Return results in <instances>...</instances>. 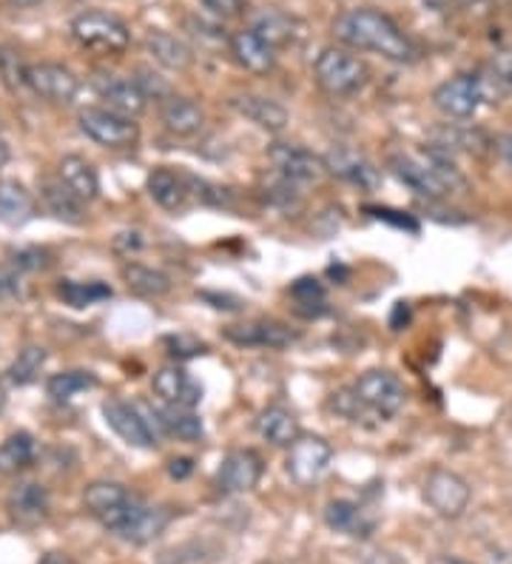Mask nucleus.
I'll return each instance as SVG.
<instances>
[{
    "mask_svg": "<svg viewBox=\"0 0 512 564\" xmlns=\"http://www.w3.org/2000/svg\"><path fill=\"white\" fill-rule=\"evenodd\" d=\"M334 37L353 52H373L393 63H413L418 57L416 43L404 35L399 23L379 9L359 7L341 12L334 21Z\"/></svg>",
    "mask_w": 512,
    "mask_h": 564,
    "instance_id": "f257e3e1",
    "label": "nucleus"
},
{
    "mask_svg": "<svg viewBox=\"0 0 512 564\" xmlns=\"http://www.w3.org/2000/svg\"><path fill=\"white\" fill-rule=\"evenodd\" d=\"M388 165L410 192L427 200H444L450 194L467 192V177L453 165L450 154L438 152L433 145H427L424 154H393Z\"/></svg>",
    "mask_w": 512,
    "mask_h": 564,
    "instance_id": "f03ea898",
    "label": "nucleus"
},
{
    "mask_svg": "<svg viewBox=\"0 0 512 564\" xmlns=\"http://www.w3.org/2000/svg\"><path fill=\"white\" fill-rule=\"evenodd\" d=\"M314 80L325 95L350 97L368 86L370 69L362 57H356L348 48L330 46L316 57Z\"/></svg>",
    "mask_w": 512,
    "mask_h": 564,
    "instance_id": "7ed1b4c3",
    "label": "nucleus"
},
{
    "mask_svg": "<svg viewBox=\"0 0 512 564\" xmlns=\"http://www.w3.org/2000/svg\"><path fill=\"white\" fill-rule=\"evenodd\" d=\"M72 35L97 55H120L131 43V32L120 18L106 12H83L72 21Z\"/></svg>",
    "mask_w": 512,
    "mask_h": 564,
    "instance_id": "20e7f679",
    "label": "nucleus"
},
{
    "mask_svg": "<svg viewBox=\"0 0 512 564\" xmlns=\"http://www.w3.org/2000/svg\"><path fill=\"white\" fill-rule=\"evenodd\" d=\"M83 505H86V510H89L102 528H109L117 533V530L129 522V517L134 513L140 499L126 485L100 479V482H91L89 488L83 490Z\"/></svg>",
    "mask_w": 512,
    "mask_h": 564,
    "instance_id": "39448f33",
    "label": "nucleus"
},
{
    "mask_svg": "<svg viewBox=\"0 0 512 564\" xmlns=\"http://www.w3.org/2000/svg\"><path fill=\"white\" fill-rule=\"evenodd\" d=\"M330 462H334V447L328 440L316 434H302L294 445L287 447L285 470L299 488H311L328 474Z\"/></svg>",
    "mask_w": 512,
    "mask_h": 564,
    "instance_id": "423d86ee",
    "label": "nucleus"
},
{
    "mask_svg": "<svg viewBox=\"0 0 512 564\" xmlns=\"http://www.w3.org/2000/svg\"><path fill=\"white\" fill-rule=\"evenodd\" d=\"M424 502L431 505L442 519H458L465 517L467 505L472 499L470 482L456 470L436 468L424 479Z\"/></svg>",
    "mask_w": 512,
    "mask_h": 564,
    "instance_id": "0eeeda50",
    "label": "nucleus"
},
{
    "mask_svg": "<svg viewBox=\"0 0 512 564\" xmlns=\"http://www.w3.org/2000/svg\"><path fill=\"white\" fill-rule=\"evenodd\" d=\"M353 391L359 393V400H362L379 420L396 416L404 408V400H407V391H404L402 379H399L396 373L382 371V368L364 371L362 377L353 382Z\"/></svg>",
    "mask_w": 512,
    "mask_h": 564,
    "instance_id": "6e6552de",
    "label": "nucleus"
},
{
    "mask_svg": "<svg viewBox=\"0 0 512 564\" xmlns=\"http://www.w3.org/2000/svg\"><path fill=\"white\" fill-rule=\"evenodd\" d=\"M433 106L447 120H470L484 106L481 75H456L433 91Z\"/></svg>",
    "mask_w": 512,
    "mask_h": 564,
    "instance_id": "1a4fd4ad",
    "label": "nucleus"
},
{
    "mask_svg": "<svg viewBox=\"0 0 512 564\" xmlns=\"http://www.w3.org/2000/svg\"><path fill=\"white\" fill-rule=\"evenodd\" d=\"M77 123L86 138L109 149H129L140 140V126L111 109H83Z\"/></svg>",
    "mask_w": 512,
    "mask_h": 564,
    "instance_id": "9d476101",
    "label": "nucleus"
},
{
    "mask_svg": "<svg viewBox=\"0 0 512 564\" xmlns=\"http://www.w3.org/2000/svg\"><path fill=\"white\" fill-rule=\"evenodd\" d=\"M262 470H265V462H262V456L257 451H251V447H237V451L226 454V459L219 462L217 485L222 494H251L260 485Z\"/></svg>",
    "mask_w": 512,
    "mask_h": 564,
    "instance_id": "9b49d317",
    "label": "nucleus"
},
{
    "mask_svg": "<svg viewBox=\"0 0 512 564\" xmlns=\"http://www.w3.org/2000/svg\"><path fill=\"white\" fill-rule=\"evenodd\" d=\"M268 160L276 169V174L294 180V183H316V180L328 174L325 158H319L311 149L296 143H273L271 152H268Z\"/></svg>",
    "mask_w": 512,
    "mask_h": 564,
    "instance_id": "f8f14e48",
    "label": "nucleus"
},
{
    "mask_svg": "<svg viewBox=\"0 0 512 564\" xmlns=\"http://www.w3.org/2000/svg\"><path fill=\"white\" fill-rule=\"evenodd\" d=\"M26 86L48 104H72L80 89V80L61 63H32L26 66Z\"/></svg>",
    "mask_w": 512,
    "mask_h": 564,
    "instance_id": "ddd939ff",
    "label": "nucleus"
},
{
    "mask_svg": "<svg viewBox=\"0 0 512 564\" xmlns=\"http://www.w3.org/2000/svg\"><path fill=\"white\" fill-rule=\"evenodd\" d=\"M7 510L12 524H18L21 530H34L41 528L48 519V490L37 482H21L14 485L12 494L7 496Z\"/></svg>",
    "mask_w": 512,
    "mask_h": 564,
    "instance_id": "4468645a",
    "label": "nucleus"
},
{
    "mask_svg": "<svg viewBox=\"0 0 512 564\" xmlns=\"http://www.w3.org/2000/svg\"><path fill=\"white\" fill-rule=\"evenodd\" d=\"M228 48H231V57L237 61L239 69L251 72V75H271L273 66H276V48L265 37L257 35L251 26L233 32Z\"/></svg>",
    "mask_w": 512,
    "mask_h": 564,
    "instance_id": "2eb2a0df",
    "label": "nucleus"
},
{
    "mask_svg": "<svg viewBox=\"0 0 512 564\" xmlns=\"http://www.w3.org/2000/svg\"><path fill=\"white\" fill-rule=\"evenodd\" d=\"M102 416H106L111 431H115L123 442H129L131 447H143V451L157 447V440L151 436L149 425L143 422L137 405H129V402H120V400H109V402H102Z\"/></svg>",
    "mask_w": 512,
    "mask_h": 564,
    "instance_id": "dca6fc26",
    "label": "nucleus"
},
{
    "mask_svg": "<svg viewBox=\"0 0 512 564\" xmlns=\"http://www.w3.org/2000/svg\"><path fill=\"white\" fill-rule=\"evenodd\" d=\"M226 339L246 345V348H287L291 343H296V330L276 319H257V323L226 328Z\"/></svg>",
    "mask_w": 512,
    "mask_h": 564,
    "instance_id": "f3484780",
    "label": "nucleus"
},
{
    "mask_svg": "<svg viewBox=\"0 0 512 564\" xmlns=\"http://www.w3.org/2000/svg\"><path fill=\"white\" fill-rule=\"evenodd\" d=\"M325 165H328V174H336V177L348 180L359 188H375L382 183V174L370 163L364 154L353 152V149H330L325 154Z\"/></svg>",
    "mask_w": 512,
    "mask_h": 564,
    "instance_id": "a211bd4d",
    "label": "nucleus"
},
{
    "mask_svg": "<svg viewBox=\"0 0 512 564\" xmlns=\"http://www.w3.org/2000/svg\"><path fill=\"white\" fill-rule=\"evenodd\" d=\"M154 393L165 405H177V408H197L203 402V388L194 382L183 368L177 365H168L163 371L154 373Z\"/></svg>",
    "mask_w": 512,
    "mask_h": 564,
    "instance_id": "6ab92c4d",
    "label": "nucleus"
},
{
    "mask_svg": "<svg viewBox=\"0 0 512 564\" xmlns=\"http://www.w3.org/2000/svg\"><path fill=\"white\" fill-rule=\"evenodd\" d=\"M325 524L334 533L350 539H368L375 530V519L362 505L350 502V499H334V502L325 505Z\"/></svg>",
    "mask_w": 512,
    "mask_h": 564,
    "instance_id": "aec40b11",
    "label": "nucleus"
},
{
    "mask_svg": "<svg viewBox=\"0 0 512 564\" xmlns=\"http://www.w3.org/2000/svg\"><path fill=\"white\" fill-rule=\"evenodd\" d=\"M168 524H171L168 508H154V505H145L143 499H140V505L134 508L129 522L117 530V536L126 539V542L131 544H149L154 542V539L163 536Z\"/></svg>",
    "mask_w": 512,
    "mask_h": 564,
    "instance_id": "412c9836",
    "label": "nucleus"
},
{
    "mask_svg": "<svg viewBox=\"0 0 512 564\" xmlns=\"http://www.w3.org/2000/svg\"><path fill=\"white\" fill-rule=\"evenodd\" d=\"M433 149L444 154H484L490 149V138H487L484 131L476 129V126H465V123H444L438 129L431 131Z\"/></svg>",
    "mask_w": 512,
    "mask_h": 564,
    "instance_id": "4be33fe9",
    "label": "nucleus"
},
{
    "mask_svg": "<svg viewBox=\"0 0 512 564\" xmlns=\"http://www.w3.org/2000/svg\"><path fill=\"white\" fill-rule=\"evenodd\" d=\"M160 120H163L165 129L177 138H192V134H199L205 126V111L203 106L194 104L192 97H179L171 95L168 100L160 104Z\"/></svg>",
    "mask_w": 512,
    "mask_h": 564,
    "instance_id": "5701e85b",
    "label": "nucleus"
},
{
    "mask_svg": "<svg viewBox=\"0 0 512 564\" xmlns=\"http://www.w3.org/2000/svg\"><path fill=\"white\" fill-rule=\"evenodd\" d=\"M233 109L242 115L246 120H251L253 126H260L262 131H271V134H280L287 126V109L271 97L262 95H237L231 100Z\"/></svg>",
    "mask_w": 512,
    "mask_h": 564,
    "instance_id": "b1692460",
    "label": "nucleus"
},
{
    "mask_svg": "<svg viewBox=\"0 0 512 564\" xmlns=\"http://www.w3.org/2000/svg\"><path fill=\"white\" fill-rule=\"evenodd\" d=\"M257 434L273 447H291L302 436L299 416L285 405H268L257 416Z\"/></svg>",
    "mask_w": 512,
    "mask_h": 564,
    "instance_id": "393cba45",
    "label": "nucleus"
},
{
    "mask_svg": "<svg viewBox=\"0 0 512 564\" xmlns=\"http://www.w3.org/2000/svg\"><path fill=\"white\" fill-rule=\"evenodd\" d=\"M145 188H149L151 200L157 206L168 208V212H177L188 203V194H192V183H188V174H179L174 169H154L145 180Z\"/></svg>",
    "mask_w": 512,
    "mask_h": 564,
    "instance_id": "a878e982",
    "label": "nucleus"
},
{
    "mask_svg": "<svg viewBox=\"0 0 512 564\" xmlns=\"http://www.w3.org/2000/svg\"><path fill=\"white\" fill-rule=\"evenodd\" d=\"M41 197L43 203H46L48 212L55 214L61 223H66V226H83V220H86L83 200L63 183V180H43Z\"/></svg>",
    "mask_w": 512,
    "mask_h": 564,
    "instance_id": "bb28decb",
    "label": "nucleus"
},
{
    "mask_svg": "<svg viewBox=\"0 0 512 564\" xmlns=\"http://www.w3.org/2000/svg\"><path fill=\"white\" fill-rule=\"evenodd\" d=\"M57 174L83 203H91L100 194V177H97L95 165L80 154H66L57 165Z\"/></svg>",
    "mask_w": 512,
    "mask_h": 564,
    "instance_id": "cd10ccee",
    "label": "nucleus"
},
{
    "mask_svg": "<svg viewBox=\"0 0 512 564\" xmlns=\"http://www.w3.org/2000/svg\"><path fill=\"white\" fill-rule=\"evenodd\" d=\"M145 48H149V55L154 57V61L163 63L165 69H192L194 48L185 41H179L177 35H168V32H149V35H145Z\"/></svg>",
    "mask_w": 512,
    "mask_h": 564,
    "instance_id": "c85d7f7f",
    "label": "nucleus"
},
{
    "mask_svg": "<svg viewBox=\"0 0 512 564\" xmlns=\"http://www.w3.org/2000/svg\"><path fill=\"white\" fill-rule=\"evenodd\" d=\"M100 97L106 100V109L123 115V118H140L145 111L149 97L140 91L134 80H106L100 86Z\"/></svg>",
    "mask_w": 512,
    "mask_h": 564,
    "instance_id": "c756f323",
    "label": "nucleus"
},
{
    "mask_svg": "<svg viewBox=\"0 0 512 564\" xmlns=\"http://www.w3.org/2000/svg\"><path fill=\"white\" fill-rule=\"evenodd\" d=\"M251 29L280 52V48L291 46V43L296 41V35H299V32H296V29H299V21L291 18V14L280 12V9H265V12H260L253 18Z\"/></svg>",
    "mask_w": 512,
    "mask_h": 564,
    "instance_id": "7c9ffc66",
    "label": "nucleus"
},
{
    "mask_svg": "<svg viewBox=\"0 0 512 564\" xmlns=\"http://www.w3.org/2000/svg\"><path fill=\"white\" fill-rule=\"evenodd\" d=\"M34 217V197L18 180H0V223L23 226Z\"/></svg>",
    "mask_w": 512,
    "mask_h": 564,
    "instance_id": "2f4dec72",
    "label": "nucleus"
},
{
    "mask_svg": "<svg viewBox=\"0 0 512 564\" xmlns=\"http://www.w3.org/2000/svg\"><path fill=\"white\" fill-rule=\"evenodd\" d=\"M34 456H37V442H34L32 434L18 431V434L7 436V440L0 442V474H21V470H26L32 465Z\"/></svg>",
    "mask_w": 512,
    "mask_h": 564,
    "instance_id": "473e14b6",
    "label": "nucleus"
},
{
    "mask_svg": "<svg viewBox=\"0 0 512 564\" xmlns=\"http://www.w3.org/2000/svg\"><path fill=\"white\" fill-rule=\"evenodd\" d=\"M123 280L131 294L145 296V300H160L171 291V280L157 269H149L143 262H129L123 265Z\"/></svg>",
    "mask_w": 512,
    "mask_h": 564,
    "instance_id": "72a5a7b5",
    "label": "nucleus"
},
{
    "mask_svg": "<svg viewBox=\"0 0 512 564\" xmlns=\"http://www.w3.org/2000/svg\"><path fill=\"white\" fill-rule=\"evenodd\" d=\"M165 425V436H177L183 442H199L205 436L203 420H199L194 408H177L168 405L165 411H160Z\"/></svg>",
    "mask_w": 512,
    "mask_h": 564,
    "instance_id": "f704fd0d",
    "label": "nucleus"
},
{
    "mask_svg": "<svg viewBox=\"0 0 512 564\" xmlns=\"http://www.w3.org/2000/svg\"><path fill=\"white\" fill-rule=\"evenodd\" d=\"M48 354L46 348H41V345H26L18 357H14V362L9 365V382L18 388L23 386H32L34 379L41 377L43 365H46Z\"/></svg>",
    "mask_w": 512,
    "mask_h": 564,
    "instance_id": "c9c22d12",
    "label": "nucleus"
},
{
    "mask_svg": "<svg viewBox=\"0 0 512 564\" xmlns=\"http://www.w3.org/2000/svg\"><path fill=\"white\" fill-rule=\"evenodd\" d=\"M95 386H97V377L91 371H63V373H55V377H48L46 391L52 400L68 402V400H75L77 393L91 391Z\"/></svg>",
    "mask_w": 512,
    "mask_h": 564,
    "instance_id": "e433bc0d",
    "label": "nucleus"
},
{
    "mask_svg": "<svg viewBox=\"0 0 512 564\" xmlns=\"http://www.w3.org/2000/svg\"><path fill=\"white\" fill-rule=\"evenodd\" d=\"M61 300L72 308H89V305L102 303L109 300L111 289L102 285V282H75V280H63L61 289H57Z\"/></svg>",
    "mask_w": 512,
    "mask_h": 564,
    "instance_id": "4c0bfd02",
    "label": "nucleus"
},
{
    "mask_svg": "<svg viewBox=\"0 0 512 564\" xmlns=\"http://www.w3.org/2000/svg\"><path fill=\"white\" fill-rule=\"evenodd\" d=\"M328 408L336 413V416H341V420H348V422H356V425H359V422H362V425H368V420H379V416H375V413L370 411L362 400H359V393H356L353 388H341V391L330 393Z\"/></svg>",
    "mask_w": 512,
    "mask_h": 564,
    "instance_id": "58836bf2",
    "label": "nucleus"
},
{
    "mask_svg": "<svg viewBox=\"0 0 512 564\" xmlns=\"http://www.w3.org/2000/svg\"><path fill=\"white\" fill-rule=\"evenodd\" d=\"M291 296H294L299 305H325V285H322L316 276H302L291 285Z\"/></svg>",
    "mask_w": 512,
    "mask_h": 564,
    "instance_id": "ea45409f",
    "label": "nucleus"
},
{
    "mask_svg": "<svg viewBox=\"0 0 512 564\" xmlns=\"http://www.w3.org/2000/svg\"><path fill=\"white\" fill-rule=\"evenodd\" d=\"M131 80L140 86V91H143L149 100L154 97V100H160V104H163V100H168V97H171V86L163 80V77L154 75V72L140 69V72H137V77H131Z\"/></svg>",
    "mask_w": 512,
    "mask_h": 564,
    "instance_id": "a19ab883",
    "label": "nucleus"
},
{
    "mask_svg": "<svg viewBox=\"0 0 512 564\" xmlns=\"http://www.w3.org/2000/svg\"><path fill=\"white\" fill-rule=\"evenodd\" d=\"M268 203L271 206H280V208H291L294 203H299V192H296V183L294 180L282 177L276 174V183H271V192L265 194Z\"/></svg>",
    "mask_w": 512,
    "mask_h": 564,
    "instance_id": "79ce46f5",
    "label": "nucleus"
},
{
    "mask_svg": "<svg viewBox=\"0 0 512 564\" xmlns=\"http://www.w3.org/2000/svg\"><path fill=\"white\" fill-rule=\"evenodd\" d=\"M165 348H168L171 357L177 359H192L205 354V343L194 337H185V334H177V337H165Z\"/></svg>",
    "mask_w": 512,
    "mask_h": 564,
    "instance_id": "37998d69",
    "label": "nucleus"
},
{
    "mask_svg": "<svg viewBox=\"0 0 512 564\" xmlns=\"http://www.w3.org/2000/svg\"><path fill=\"white\" fill-rule=\"evenodd\" d=\"M203 7L217 18V21H233L242 18L248 9V0H203Z\"/></svg>",
    "mask_w": 512,
    "mask_h": 564,
    "instance_id": "c03bdc74",
    "label": "nucleus"
},
{
    "mask_svg": "<svg viewBox=\"0 0 512 564\" xmlns=\"http://www.w3.org/2000/svg\"><path fill=\"white\" fill-rule=\"evenodd\" d=\"M43 251L41 248H21V251H14V260L12 265L14 269L21 271H34V269H43L46 265V260H43Z\"/></svg>",
    "mask_w": 512,
    "mask_h": 564,
    "instance_id": "a18cd8bd",
    "label": "nucleus"
},
{
    "mask_svg": "<svg viewBox=\"0 0 512 564\" xmlns=\"http://www.w3.org/2000/svg\"><path fill=\"white\" fill-rule=\"evenodd\" d=\"M492 72L504 83L506 89H512V52H499V55L492 57Z\"/></svg>",
    "mask_w": 512,
    "mask_h": 564,
    "instance_id": "49530a36",
    "label": "nucleus"
},
{
    "mask_svg": "<svg viewBox=\"0 0 512 564\" xmlns=\"http://www.w3.org/2000/svg\"><path fill=\"white\" fill-rule=\"evenodd\" d=\"M373 217H379V220H388L393 223V226L399 228H407V231H418V226L413 220H410L407 214H399V212H390V208H368Z\"/></svg>",
    "mask_w": 512,
    "mask_h": 564,
    "instance_id": "de8ad7c7",
    "label": "nucleus"
},
{
    "mask_svg": "<svg viewBox=\"0 0 512 564\" xmlns=\"http://www.w3.org/2000/svg\"><path fill=\"white\" fill-rule=\"evenodd\" d=\"M21 291V282H18V274L14 269H7V265H0V296H12Z\"/></svg>",
    "mask_w": 512,
    "mask_h": 564,
    "instance_id": "09e8293b",
    "label": "nucleus"
},
{
    "mask_svg": "<svg viewBox=\"0 0 512 564\" xmlns=\"http://www.w3.org/2000/svg\"><path fill=\"white\" fill-rule=\"evenodd\" d=\"M168 474L171 479H188L194 474V459L188 456H179V459L168 462Z\"/></svg>",
    "mask_w": 512,
    "mask_h": 564,
    "instance_id": "8fccbe9b",
    "label": "nucleus"
},
{
    "mask_svg": "<svg viewBox=\"0 0 512 564\" xmlns=\"http://www.w3.org/2000/svg\"><path fill=\"white\" fill-rule=\"evenodd\" d=\"M495 154H499L501 163L512 172V131H506V134H501V138L495 140Z\"/></svg>",
    "mask_w": 512,
    "mask_h": 564,
    "instance_id": "3c124183",
    "label": "nucleus"
},
{
    "mask_svg": "<svg viewBox=\"0 0 512 564\" xmlns=\"http://www.w3.org/2000/svg\"><path fill=\"white\" fill-rule=\"evenodd\" d=\"M140 246H143V240H140V235H137V231H123V235H117V240H115L117 251H137Z\"/></svg>",
    "mask_w": 512,
    "mask_h": 564,
    "instance_id": "603ef678",
    "label": "nucleus"
},
{
    "mask_svg": "<svg viewBox=\"0 0 512 564\" xmlns=\"http://www.w3.org/2000/svg\"><path fill=\"white\" fill-rule=\"evenodd\" d=\"M37 564H72V562H68L66 556H61V553H48V556L41 558Z\"/></svg>",
    "mask_w": 512,
    "mask_h": 564,
    "instance_id": "864d4df0",
    "label": "nucleus"
},
{
    "mask_svg": "<svg viewBox=\"0 0 512 564\" xmlns=\"http://www.w3.org/2000/svg\"><path fill=\"white\" fill-rule=\"evenodd\" d=\"M9 163V143L3 140V134H0V169Z\"/></svg>",
    "mask_w": 512,
    "mask_h": 564,
    "instance_id": "5fc2aeb1",
    "label": "nucleus"
},
{
    "mask_svg": "<svg viewBox=\"0 0 512 564\" xmlns=\"http://www.w3.org/2000/svg\"><path fill=\"white\" fill-rule=\"evenodd\" d=\"M427 564H467V562H461V558H456V556H436V558H431Z\"/></svg>",
    "mask_w": 512,
    "mask_h": 564,
    "instance_id": "6e6d98bb",
    "label": "nucleus"
},
{
    "mask_svg": "<svg viewBox=\"0 0 512 564\" xmlns=\"http://www.w3.org/2000/svg\"><path fill=\"white\" fill-rule=\"evenodd\" d=\"M9 3H14V7H37L43 0H9Z\"/></svg>",
    "mask_w": 512,
    "mask_h": 564,
    "instance_id": "4d7b16f0",
    "label": "nucleus"
},
{
    "mask_svg": "<svg viewBox=\"0 0 512 564\" xmlns=\"http://www.w3.org/2000/svg\"><path fill=\"white\" fill-rule=\"evenodd\" d=\"M487 3H510V0H487Z\"/></svg>",
    "mask_w": 512,
    "mask_h": 564,
    "instance_id": "13d9d810",
    "label": "nucleus"
},
{
    "mask_svg": "<svg viewBox=\"0 0 512 564\" xmlns=\"http://www.w3.org/2000/svg\"><path fill=\"white\" fill-rule=\"evenodd\" d=\"M257 564H271V562H257Z\"/></svg>",
    "mask_w": 512,
    "mask_h": 564,
    "instance_id": "bf43d9fd",
    "label": "nucleus"
}]
</instances>
